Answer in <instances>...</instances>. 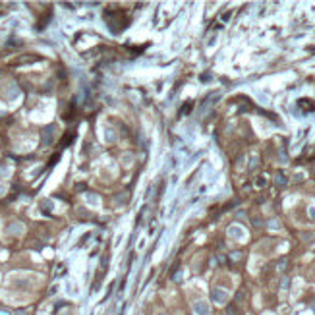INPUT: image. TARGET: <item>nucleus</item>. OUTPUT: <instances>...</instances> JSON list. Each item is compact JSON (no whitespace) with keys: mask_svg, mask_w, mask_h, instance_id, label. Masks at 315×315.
<instances>
[{"mask_svg":"<svg viewBox=\"0 0 315 315\" xmlns=\"http://www.w3.org/2000/svg\"><path fill=\"white\" fill-rule=\"evenodd\" d=\"M211 296H213V300H215V302L217 303H224L226 300H228V296H226V292H222V290H213L211 292Z\"/></svg>","mask_w":315,"mask_h":315,"instance_id":"f257e3e1","label":"nucleus"},{"mask_svg":"<svg viewBox=\"0 0 315 315\" xmlns=\"http://www.w3.org/2000/svg\"><path fill=\"white\" fill-rule=\"evenodd\" d=\"M193 309H195V313H199V315H209V305H207L205 302L195 303V305H193Z\"/></svg>","mask_w":315,"mask_h":315,"instance_id":"f03ea898","label":"nucleus"}]
</instances>
